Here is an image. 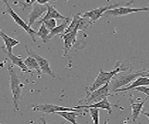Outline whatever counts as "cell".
Segmentation results:
<instances>
[{"mask_svg":"<svg viewBox=\"0 0 149 124\" xmlns=\"http://www.w3.org/2000/svg\"><path fill=\"white\" fill-rule=\"evenodd\" d=\"M8 71L9 73V85H10V91L12 93L14 108H15L16 111H18L19 110V101L21 99L22 91L23 87H24V85L21 82L18 75L16 74V72L13 70L12 66H8Z\"/></svg>","mask_w":149,"mask_h":124,"instance_id":"3957f363","label":"cell"},{"mask_svg":"<svg viewBox=\"0 0 149 124\" xmlns=\"http://www.w3.org/2000/svg\"><path fill=\"white\" fill-rule=\"evenodd\" d=\"M1 1L5 4V6H6V8H7V10L5 11L4 13H8V14L12 18V20L14 21V22H15L17 25L20 26L22 29L24 30L26 33L31 36V38H32L33 41H34V42H36V36L37 32L33 29L32 27L28 24V22H25L20 16L17 14V13L15 12V10H14L13 8H11L10 4L8 2V0H1Z\"/></svg>","mask_w":149,"mask_h":124,"instance_id":"277c9868","label":"cell"},{"mask_svg":"<svg viewBox=\"0 0 149 124\" xmlns=\"http://www.w3.org/2000/svg\"><path fill=\"white\" fill-rule=\"evenodd\" d=\"M0 36H1V38L3 39V42L5 45V48L7 49L8 54L12 53V49L15 47V46L20 44V41L10 38V36H8L6 33H4L3 31L0 32Z\"/></svg>","mask_w":149,"mask_h":124,"instance_id":"2e32d148","label":"cell"},{"mask_svg":"<svg viewBox=\"0 0 149 124\" xmlns=\"http://www.w3.org/2000/svg\"><path fill=\"white\" fill-rule=\"evenodd\" d=\"M24 48H25V49H26V52H27L28 54H29L30 56H33V57H34V58L36 60V61H37V63H38V65H39V66H40V68H41V70H42V73L48 74V75H49L50 77H56V76H55V74L53 73V71L51 70L50 65H49V63L48 60H47L46 58H44V57L40 56L39 54H37V53L35 52L33 49H29V48L27 47V46H24Z\"/></svg>","mask_w":149,"mask_h":124,"instance_id":"9c48e42d","label":"cell"},{"mask_svg":"<svg viewBox=\"0 0 149 124\" xmlns=\"http://www.w3.org/2000/svg\"><path fill=\"white\" fill-rule=\"evenodd\" d=\"M65 1H68V0H65Z\"/></svg>","mask_w":149,"mask_h":124,"instance_id":"f1b7e54d","label":"cell"},{"mask_svg":"<svg viewBox=\"0 0 149 124\" xmlns=\"http://www.w3.org/2000/svg\"><path fill=\"white\" fill-rule=\"evenodd\" d=\"M142 113L146 116L148 119H149V112H146V111H142Z\"/></svg>","mask_w":149,"mask_h":124,"instance_id":"83f0119b","label":"cell"},{"mask_svg":"<svg viewBox=\"0 0 149 124\" xmlns=\"http://www.w3.org/2000/svg\"><path fill=\"white\" fill-rule=\"evenodd\" d=\"M24 63L31 71L36 70L37 73H38V76H40L42 74V70H41V68L38 65V63H37V61L33 56H30L29 55V57H27L24 60Z\"/></svg>","mask_w":149,"mask_h":124,"instance_id":"ffe728a7","label":"cell"},{"mask_svg":"<svg viewBox=\"0 0 149 124\" xmlns=\"http://www.w3.org/2000/svg\"><path fill=\"white\" fill-rule=\"evenodd\" d=\"M90 109V113H91V116L92 118V121L96 123V124H99L100 122V111H99V108H88Z\"/></svg>","mask_w":149,"mask_h":124,"instance_id":"7402d4cb","label":"cell"},{"mask_svg":"<svg viewBox=\"0 0 149 124\" xmlns=\"http://www.w3.org/2000/svg\"><path fill=\"white\" fill-rule=\"evenodd\" d=\"M148 100L147 97H146L143 101L142 102H135V101L132 100V96H130V108H132V121H136V119L138 118L139 115L142 113L143 111V107L146 102Z\"/></svg>","mask_w":149,"mask_h":124,"instance_id":"9a60e30c","label":"cell"},{"mask_svg":"<svg viewBox=\"0 0 149 124\" xmlns=\"http://www.w3.org/2000/svg\"><path fill=\"white\" fill-rule=\"evenodd\" d=\"M36 1H37V0H25L24 3H19V4H20V5H22V10H26L27 8L33 6Z\"/></svg>","mask_w":149,"mask_h":124,"instance_id":"d4e9b609","label":"cell"},{"mask_svg":"<svg viewBox=\"0 0 149 124\" xmlns=\"http://www.w3.org/2000/svg\"><path fill=\"white\" fill-rule=\"evenodd\" d=\"M34 111H40L47 114H51V113H57L60 111H77L85 114V112L81 111L76 107L71 108V107H59V105L52 104H36L32 107Z\"/></svg>","mask_w":149,"mask_h":124,"instance_id":"5b68a950","label":"cell"},{"mask_svg":"<svg viewBox=\"0 0 149 124\" xmlns=\"http://www.w3.org/2000/svg\"><path fill=\"white\" fill-rule=\"evenodd\" d=\"M139 86H149V77L140 76L129 87L119 88L118 90H116L115 93H122V91H129V90H133L134 88H136V87H139Z\"/></svg>","mask_w":149,"mask_h":124,"instance_id":"5bb4252c","label":"cell"},{"mask_svg":"<svg viewBox=\"0 0 149 124\" xmlns=\"http://www.w3.org/2000/svg\"><path fill=\"white\" fill-rule=\"evenodd\" d=\"M43 24V22H42ZM45 25L47 26V28L49 29L50 31L54 29L56 26H57V22H56V19H49V20H47L44 22Z\"/></svg>","mask_w":149,"mask_h":124,"instance_id":"603a6c76","label":"cell"},{"mask_svg":"<svg viewBox=\"0 0 149 124\" xmlns=\"http://www.w3.org/2000/svg\"><path fill=\"white\" fill-rule=\"evenodd\" d=\"M50 33V30L47 28V26L45 25V24H41L40 27H39V30L37 31V34H36V36H38L42 39L43 41V43H47L48 41L49 40V35Z\"/></svg>","mask_w":149,"mask_h":124,"instance_id":"44dd1931","label":"cell"},{"mask_svg":"<svg viewBox=\"0 0 149 124\" xmlns=\"http://www.w3.org/2000/svg\"><path fill=\"white\" fill-rule=\"evenodd\" d=\"M47 6L45 5H40L37 2H36L33 5V10L30 13V15L28 16V24L31 27L32 25L36 22V20H38L41 18V16L43 14H46L47 12Z\"/></svg>","mask_w":149,"mask_h":124,"instance_id":"8fae6325","label":"cell"},{"mask_svg":"<svg viewBox=\"0 0 149 124\" xmlns=\"http://www.w3.org/2000/svg\"><path fill=\"white\" fill-rule=\"evenodd\" d=\"M78 29H74L71 32L61 35V38L63 39V57H66L69 50L77 42V35Z\"/></svg>","mask_w":149,"mask_h":124,"instance_id":"30bf717a","label":"cell"},{"mask_svg":"<svg viewBox=\"0 0 149 124\" xmlns=\"http://www.w3.org/2000/svg\"><path fill=\"white\" fill-rule=\"evenodd\" d=\"M142 11H149V6L144 8H130L127 6H120L118 8H113V10H107L104 15L107 16H126L132 13H137Z\"/></svg>","mask_w":149,"mask_h":124,"instance_id":"ba28073f","label":"cell"},{"mask_svg":"<svg viewBox=\"0 0 149 124\" xmlns=\"http://www.w3.org/2000/svg\"><path fill=\"white\" fill-rule=\"evenodd\" d=\"M118 65H119V63H116L115 65V68L112 71L106 72V71H104L102 69H101L99 74L97 75L96 79H94V81L86 88V93H91V91H93L101 88L102 86L105 85L106 83H110L112 79H113L118 73L128 71L129 67H123V65H120V66H118Z\"/></svg>","mask_w":149,"mask_h":124,"instance_id":"6da1fadb","label":"cell"},{"mask_svg":"<svg viewBox=\"0 0 149 124\" xmlns=\"http://www.w3.org/2000/svg\"><path fill=\"white\" fill-rule=\"evenodd\" d=\"M8 59L10 60V62H11L12 65L18 66L22 72H25V73H30L31 72L32 73V71L27 67V65H25L24 61H23L22 58L21 56H16V55H14L13 53L8 54Z\"/></svg>","mask_w":149,"mask_h":124,"instance_id":"e0dca14e","label":"cell"},{"mask_svg":"<svg viewBox=\"0 0 149 124\" xmlns=\"http://www.w3.org/2000/svg\"><path fill=\"white\" fill-rule=\"evenodd\" d=\"M123 5H125V4L116 3V4H113V5H109V6H106V7H101V8H95V10H92L90 11H86L85 13H83L82 16L88 18V19H90V24L91 25L92 24H94V22H97L98 20H100V18L104 15L107 10H113V8H118V7L123 6Z\"/></svg>","mask_w":149,"mask_h":124,"instance_id":"52a82bcc","label":"cell"},{"mask_svg":"<svg viewBox=\"0 0 149 124\" xmlns=\"http://www.w3.org/2000/svg\"><path fill=\"white\" fill-rule=\"evenodd\" d=\"M143 71H137V72H126L125 71V73H123V74H122V72L118 73V74L112 79V80L109 83L112 95H113L116 90L121 88V87L127 86L130 82L134 81L138 77L143 76Z\"/></svg>","mask_w":149,"mask_h":124,"instance_id":"7a4b0ae2","label":"cell"},{"mask_svg":"<svg viewBox=\"0 0 149 124\" xmlns=\"http://www.w3.org/2000/svg\"><path fill=\"white\" fill-rule=\"evenodd\" d=\"M134 91H140V93H142L143 94H146V96L147 98H149V87H146V86H139V87H136V88L133 89Z\"/></svg>","mask_w":149,"mask_h":124,"instance_id":"cb8c5ba5","label":"cell"},{"mask_svg":"<svg viewBox=\"0 0 149 124\" xmlns=\"http://www.w3.org/2000/svg\"><path fill=\"white\" fill-rule=\"evenodd\" d=\"M143 76H146V77H149V70H144L143 71Z\"/></svg>","mask_w":149,"mask_h":124,"instance_id":"4316f807","label":"cell"},{"mask_svg":"<svg viewBox=\"0 0 149 124\" xmlns=\"http://www.w3.org/2000/svg\"><path fill=\"white\" fill-rule=\"evenodd\" d=\"M76 108L77 109H88V108H99V109H102V110H106L108 114H112V104L108 101L107 97H105L104 99H102L99 102L96 103H92L90 104H85V105H78V107H76Z\"/></svg>","mask_w":149,"mask_h":124,"instance_id":"4fadbf2b","label":"cell"},{"mask_svg":"<svg viewBox=\"0 0 149 124\" xmlns=\"http://www.w3.org/2000/svg\"><path fill=\"white\" fill-rule=\"evenodd\" d=\"M109 95H111L110 87H109V83H106L105 85L102 86L99 89L91 91V93H87L85 102L88 104L96 103L102 99H104L105 97H108Z\"/></svg>","mask_w":149,"mask_h":124,"instance_id":"8992f818","label":"cell"},{"mask_svg":"<svg viewBox=\"0 0 149 124\" xmlns=\"http://www.w3.org/2000/svg\"><path fill=\"white\" fill-rule=\"evenodd\" d=\"M46 6H47V8H48V10H47V12L44 15V17H42L40 20H38V24H42V22H44L45 21L49 20V19H56V20L61 19V20H63V21L70 19V18L65 17V16L61 14V13L56 10L55 7L52 5V4L48 3Z\"/></svg>","mask_w":149,"mask_h":124,"instance_id":"7c38bea8","label":"cell"},{"mask_svg":"<svg viewBox=\"0 0 149 124\" xmlns=\"http://www.w3.org/2000/svg\"><path fill=\"white\" fill-rule=\"evenodd\" d=\"M57 114L62 118H63L64 119H66L67 121L72 122L74 124H77V117H80L81 115H85L77 111H60V112H57Z\"/></svg>","mask_w":149,"mask_h":124,"instance_id":"ac0fdd59","label":"cell"},{"mask_svg":"<svg viewBox=\"0 0 149 124\" xmlns=\"http://www.w3.org/2000/svg\"><path fill=\"white\" fill-rule=\"evenodd\" d=\"M71 20H72V19H69V20H65V21H63V24H61L60 25H57L54 29L51 30V31H50V33H49V39L52 38L53 36H57V35H60V36H61V34L63 35V34L64 33V32H65V30H66V28L68 27V25L70 24V22H71Z\"/></svg>","mask_w":149,"mask_h":124,"instance_id":"d6986e66","label":"cell"},{"mask_svg":"<svg viewBox=\"0 0 149 124\" xmlns=\"http://www.w3.org/2000/svg\"><path fill=\"white\" fill-rule=\"evenodd\" d=\"M49 0H37V3L40 4V5H47V4L49 3Z\"/></svg>","mask_w":149,"mask_h":124,"instance_id":"484cf974","label":"cell"}]
</instances>
